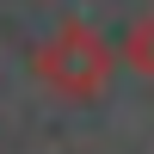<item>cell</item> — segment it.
I'll use <instances>...</instances> for the list:
<instances>
[{
    "mask_svg": "<svg viewBox=\"0 0 154 154\" xmlns=\"http://www.w3.org/2000/svg\"><path fill=\"white\" fill-rule=\"evenodd\" d=\"M130 68H148V19H136V43H130Z\"/></svg>",
    "mask_w": 154,
    "mask_h": 154,
    "instance_id": "7a4b0ae2",
    "label": "cell"
},
{
    "mask_svg": "<svg viewBox=\"0 0 154 154\" xmlns=\"http://www.w3.org/2000/svg\"><path fill=\"white\" fill-rule=\"evenodd\" d=\"M111 68H117L111 43L93 31V25H80V19L56 25V31L43 37V49H37V80H43L56 99H74V105H86V99L105 93Z\"/></svg>",
    "mask_w": 154,
    "mask_h": 154,
    "instance_id": "6da1fadb",
    "label": "cell"
}]
</instances>
